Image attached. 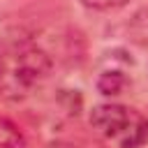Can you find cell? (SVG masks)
<instances>
[{"label": "cell", "mask_w": 148, "mask_h": 148, "mask_svg": "<svg viewBox=\"0 0 148 148\" xmlns=\"http://www.w3.org/2000/svg\"><path fill=\"white\" fill-rule=\"evenodd\" d=\"M51 56L30 42H14L0 49V97L18 102L37 92L51 76Z\"/></svg>", "instance_id": "obj_1"}, {"label": "cell", "mask_w": 148, "mask_h": 148, "mask_svg": "<svg viewBox=\"0 0 148 148\" xmlns=\"http://www.w3.org/2000/svg\"><path fill=\"white\" fill-rule=\"evenodd\" d=\"M90 125L118 148H143L148 143V118L118 102L97 104L90 111Z\"/></svg>", "instance_id": "obj_2"}, {"label": "cell", "mask_w": 148, "mask_h": 148, "mask_svg": "<svg viewBox=\"0 0 148 148\" xmlns=\"http://www.w3.org/2000/svg\"><path fill=\"white\" fill-rule=\"evenodd\" d=\"M127 86H130V74H127L125 67L106 65L97 76V90L104 97H118Z\"/></svg>", "instance_id": "obj_3"}, {"label": "cell", "mask_w": 148, "mask_h": 148, "mask_svg": "<svg viewBox=\"0 0 148 148\" xmlns=\"http://www.w3.org/2000/svg\"><path fill=\"white\" fill-rule=\"evenodd\" d=\"M0 148H28L23 132L7 116H0Z\"/></svg>", "instance_id": "obj_4"}, {"label": "cell", "mask_w": 148, "mask_h": 148, "mask_svg": "<svg viewBox=\"0 0 148 148\" xmlns=\"http://www.w3.org/2000/svg\"><path fill=\"white\" fill-rule=\"evenodd\" d=\"M60 99H62V104H65V109H67V113H79V109H81V95H79V90H60V95H58Z\"/></svg>", "instance_id": "obj_5"}, {"label": "cell", "mask_w": 148, "mask_h": 148, "mask_svg": "<svg viewBox=\"0 0 148 148\" xmlns=\"http://www.w3.org/2000/svg\"><path fill=\"white\" fill-rule=\"evenodd\" d=\"M86 7L90 9H97V12H106V9H118V7H125L130 0H81Z\"/></svg>", "instance_id": "obj_6"}, {"label": "cell", "mask_w": 148, "mask_h": 148, "mask_svg": "<svg viewBox=\"0 0 148 148\" xmlns=\"http://www.w3.org/2000/svg\"><path fill=\"white\" fill-rule=\"evenodd\" d=\"M44 148H74L72 143H67V141H60V139H56V141H49Z\"/></svg>", "instance_id": "obj_7"}]
</instances>
